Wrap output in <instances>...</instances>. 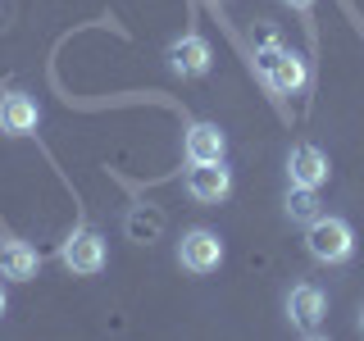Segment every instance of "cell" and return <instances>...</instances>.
<instances>
[{
	"instance_id": "6da1fadb",
	"label": "cell",
	"mask_w": 364,
	"mask_h": 341,
	"mask_svg": "<svg viewBox=\"0 0 364 341\" xmlns=\"http://www.w3.org/2000/svg\"><path fill=\"white\" fill-rule=\"evenodd\" d=\"M305 250L318 264H346L355 255V227L333 214H318L314 223H305Z\"/></svg>"
},
{
	"instance_id": "7a4b0ae2",
	"label": "cell",
	"mask_w": 364,
	"mask_h": 341,
	"mask_svg": "<svg viewBox=\"0 0 364 341\" xmlns=\"http://www.w3.org/2000/svg\"><path fill=\"white\" fill-rule=\"evenodd\" d=\"M255 68L264 73V82H269L273 91H282V96H296V91L310 82V68H305V60H301L296 50H282V45L273 41V37L259 45Z\"/></svg>"
},
{
	"instance_id": "3957f363",
	"label": "cell",
	"mask_w": 364,
	"mask_h": 341,
	"mask_svg": "<svg viewBox=\"0 0 364 341\" xmlns=\"http://www.w3.org/2000/svg\"><path fill=\"white\" fill-rule=\"evenodd\" d=\"M60 264L68 273H77V278H91V273H100L109 264V246L100 232H91V227H73V232L64 237L60 246Z\"/></svg>"
},
{
	"instance_id": "277c9868",
	"label": "cell",
	"mask_w": 364,
	"mask_h": 341,
	"mask_svg": "<svg viewBox=\"0 0 364 341\" xmlns=\"http://www.w3.org/2000/svg\"><path fill=\"white\" fill-rule=\"evenodd\" d=\"M178 264L187 273H196V278H205V273H214L223 264V237L210 232V227H191V232H182L178 242Z\"/></svg>"
},
{
	"instance_id": "5b68a950",
	"label": "cell",
	"mask_w": 364,
	"mask_h": 341,
	"mask_svg": "<svg viewBox=\"0 0 364 341\" xmlns=\"http://www.w3.org/2000/svg\"><path fill=\"white\" fill-rule=\"evenodd\" d=\"M323 314H328V296L314 287V282H296L287 291V318L296 332L305 337H318V328H323Z\"/></svg>"
},
{
	"instance_id": "8992f818",
	"label": "cell",
	"mask_w": 364,
	"mask_h": 341,
	"mask_svg": "<svg viewBox=\"0 0 364 341\" xmlns=\"http://www.w3.org/2000/svg\"><path fill=\"white\" fill-rule=\"evenodd\" d=\"M182 187H187L191 200L200 205H219L228 191H232V173L223 168V159H214V164H191L187 178H182Z\"/></svg>"
},
{
	"instance_id": "52a82bcc",
	"label": "cell",
	"mask_w": 364,
	"mask_h": 341,
	"mask_svg": "<svg viewBox=\"0 0 364 341\" xmlns=\"http://www.w3.org/2000/svg\"><path fill=\"white\" fill-rule=\"evenodd\" d=\"M210 64H214V50L200 32H187V37H178L168 45V68H173L178 77H205Z\"/></svg>"
},
{
	"instance_id": "ba28073f",
	"label": "cell",
	"mask_w": 364,
	"mask_h": 341,
	"mask_svg": "<svg viewBox=\"0 0 364 341\" xmlns=\"http://www.w3.org/2000/svg\"><path fill=\"white\" fill-rule=\"evenodd\" d=\"M328 173H333V164H328V155L318 151V146H310V141L291 146V155H287V178H291V187H323Z\"/></svg>"
},
{
	"instance_id": "9c48e42d",
	"label": "cell",
	"mask_w": 364,
	"mask_h": 341,
	"mask_svg": "<svg viewBox=\"0 0 364 341\" xmlns=\"http://www.w3.org/2000/svg\"><path fill=\"white\" fill-rule=\"evenodd\" d=\"M37 123H41V105L28 91L0 96V132L5 136H28V132H37Z\"/></svg>"
},
{
	"instance_id": "30bf717a",
	"label": "cell",
	"mask_w": 364,
	"mask_h": 341,
	"mask_svg": "<svg viewBox=\"0 0 364 341\" xmlns=\"http://www.w3.org/2000/svg\"><path fill=\"white\" fill-rule=\"evenodd\" d=\"M228 141L219 132V123H191L187 136H182V155H187V164H214V159H223Z\"/></svg>"
},
{
	"instance_id": "8fae6325",
	"label": "cell",
	"mask_w": 364,
	"mask_h": 341,
	"mask_svg": "<svg viewBox=\"0 0 364 341\" xmlns=\"http://www.w3.org/2000/svg\"><path fill=\"white\" fill-rule=\"evenodd\" d=\"M41 273V255L32 250L28 242H18V237H9V242H0V278H14V282H32Z\"/></svg>"
},
{
	"instance_id": "7c38bea8",
	"label": "cell",
	"mask_w": 364,
	"mask_h": 341,
	"mask_svg": "<svg viewBox=\"0 0 364 341\" xmlns=\"http://www.w3.org/2000/svg\"><path fill=\"white\" fill-rule=\"evenodd\" d=\"M318 214H323V205H318V187H291L287 191V219L291 223H314Z\"/></svg>"
},
{
	"instance_id": "4fadbf2b",
	"label": "cell",
	"mask_w": 364,
	"mask_h": 341,
	"mask_svg": "<svg viewBox=\"0 0 364 341\" xmlns=\"http://www.w3.org/2000/svg\"><path fill=\"white\" fill-rule=\"evenodd\" d=\"M123 227H128L132 242H155V237L164 232V214H159V210H132Z\"/></svg>"
},
{
	"instance_id": "5bb4252c",
	"label": "cell",
	"mask_w": 364,
	"mask_h": 341,
	"mask_svg": "<svg viewBox=\"0 0 364 341\" xmlns=\"http://www.w3.org/2000/svg\"><path fill=\"white\" fill-rule=\"evenodd\" d=\"M287 5H291V9H301V14H305V9H310L314 0H287Z\"/></svg>"
},
{
	"instance_id": "9a60e30c",
	"label": "cell",
	"mask_w": 364,
	"mask_h": 341,
	"mask_svg": "<svg viewBox=\"0 0 364 341\" xmlns=\"http://www.w3.org/2000/svg\"><path fill=\"white\" fill-rule=\"evenodd\" d=\"M5 305H9V301H5V287H0V314H5Z\"/></svg>"
},
{
	"instance_id": "2e32d148",
	"label": "cell",
	"mask_w": 364,
	"mask_h": 341,
	"mask_svg": "<svg viewBox=\"0 0 364 341\" xmlns=\"http://www.w3.org/2000/svg\"><path fill=\"white\" fill-rule=\"evenodd\" d=\"M360 328H364V314H360Z\"/></svg>"
}]
</instances>
